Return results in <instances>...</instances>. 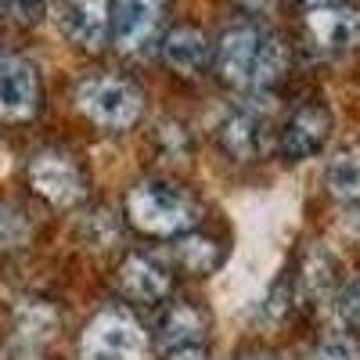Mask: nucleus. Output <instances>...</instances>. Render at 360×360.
<instances>
[{
  "label": "nucleus",
  "mask_w": 360,
  "mask_h": 360,
  "mask_svg": "<svg viewBox=\"0 0 360 360\" xmlns=\"http://www.w3.org/2000/svg\"><path fill=\"white\" fill-rule=\"evenodd\" d=\"M166 360H209V346L205 342H191V346H173V349H162Z\"/></svg>",
  "instance_id": "5701e85b"
},
{
  "label": "nucleus",
  "mask_w": 360,
  "mask_h": 360,
  "mask_svg": "<svg viewBox=\"0 0 360 360\" xmlns=\"http://www.w3.org/2000/svg\"><path fill=\"white\" fill-rule=\"evenodd\" d=\"M112 25V0H65L62 4V29L76 47L98 51L108 40Z\"/></svg>",
  "instance_id": "f8f14e48"
},
{
  "label": "nucleus",
  "mask_w": 360,
  "mask_h": 360,
  "mask_svg": "<svg viewBox=\"0 0 360 360\" xmlns=\"http://www.w3.org/2000/svg\"><path fill=\"white\" fill-rule=\"evenodd\" d=\"M335 274H339L335 256L328 252V249H321V245H314V249L307 252V259H303V285H307L310 292L324 295V292L335 288V281H339Z\"/></svg>",
  "instance_id": "f3484780"
},
{
  "label": "nucleus",
  "mask_w": 360,
  "mask_h": 360,
  "mask_svg": "<svg viewBox=\"0 0 360 360\" xmlns=\"http://www.w3.org/2000/svg\"><path fill=\"white\" fill-rule=\"evenodd\" d=\"M166 0H115L108 40L123 54H148L162 40Z\"/></svg>",
  "instance_id": "39448f33"
},
{
  "label": "nucleus",
  "mask_w": 360,
  "mask_h": 360,
  "mask_svg": "<svg viewBox=\"0 0 360 360\" xmlns=\"http://www.w3.org/2000/svg\"><path fill=\"white\" fill-rule=\"evenodd\" d=\"M314 360H360V339L349 332H332L317 342Z\"/></svg>",
  "instance_id": "6ab92c4d"
},
{
  "label": "nucleus",
  "mask_w": 360,
  "mask_h": 360,
  "mask_svg": "<svg viewBox=\"0 0 360 360\" xmlns=\"http://www.w3.org/2000/svg\"><path fill=\"white\" fill-rule=\"evenodd\" d=\"M335 314L346 328H353V332H360V278L349 281L342 292H339V303H335Z\"/></svg>",
  "instance_id": "4be33fe9"
},
{
  "label": "nucleus",
  "mask_w": 360,
  "mask_h": 360,
  "mask_svg": "<svg viewBox=\"0 0 360 360\" xmlns=\"http://www.w3.org/2000/svg\"><path fill=\"white\" fill-rule=\"evenodd\" d=\"M238 360H278L274 353H266V349H256V353H242Z\"/></svg>",
  "instance_id": "b1692460"
},
{
  "label": "nucleus",
  "mask_w": 360,
  "mask_h": 360,
  "mask_svg": "<svg viewBox=\"0 0 360 360\" xmlns=\"http://www.w3.org/2000/svg\"><path fill=\"white\" fill-rule=\"evenodd\" d=\"M263 127H266V115H259L256 105L245 101V105L231 108L217 127L220 152L234 162H252L263 152Z\"/></svg>",
  "instance_id": "9d476101"
},
{
  "label": "nucleus",
  "mask_w": 360,
  "mask_h": 360,
  "mask_svg": "<svg viewBox=\"0 0 360 360\" xmlns=\"http://www.w3.org/2000/svg\"><path fill=\"white\" fill-rule=\"evenodd\" d=\"M0 11L18 25H40L47 18V0H0Z\"/></svg>",
  "instance_id": "412c9836"
},
{
  "label": "nucleus",
  "mask_w": 360,
  "mask_h": 360,
  "mask_svg": "<svg viewBox=\"0 0 360 360\" xmlns=\"http://www.w3.org/2000/svg\"><path fill=\"white\" fill-rule=\"evenodd\" d=\"M324 184L339 202H360V148H342L328 159Z\"/></svg>",
  "instance_id": "dca6fc26"
},
{
  "label": "nucleus",
  "mask_w": 360,
  "mask_h": 360,
  "mask_svg": "<svg viewBox=\"0 0 360 360\" xmlns=\"http://www.w3.org/2000/svg\"><path fill=\"white\" fill-rule=\"evenodd\" d=\"M332 130H335V119L328 112V105L307 101L285 119V127L278 134V152L285 162H307L328 144Z\"/></svg>",
  "instance_id": "0eeeda50"
},
{
  "label": "nucleus",
  "mask_w": 360,
  "mask_h": 360,
  "mask_svg": "<svg viewBox=\"0 0 360 360\" xmlns=\"http://www.w3.org/2000/svg\"><path fill=\"white\" fill-rule=\"evenodd\" d=\"M162 58L176 76H202L213 62V44L195 25H176L162 37Z\"/></svg>",
  "instance_id": "ddd939ff"
},
{
  "label": "nucleus",
  "mask_w": 360,
  "mask_h": 360,
  "mask_svg": "<svg viewBox=\"0 0 360 360\" xmlns=\"http://www.w3.org/2000/svg\"><path fill=\"white\" fill-rule=\"evenodd\" d=\"M76 108L101 130H130L141 119L144 98L130 79L98 72L76 83Z\"/></svg>",
  "instance_id": "7ed1b4c3"
},
{
  "label": "nucleus",
  "mask_w": 360,
  "mask_h": 360,
  "mask_svg": "<svg viewBox=\"0 0 360 360\" xmlns=\"http://www.w3.org/2000/svg\"><path fill=\"white\" fill-rule=\"evenodd\" d=\"M288 65L285 44L259 25H234L217 44V69L224 83L242 94H263L274 86Z\"/></svg>",
  "instance_id": "f257e3e1"
},
{
  "label": "nucleus",
  "mask_w": 360,
  "mask_h": 360,
  "mask_svg": "<svg viewBox=\"0 0 360 360\" xmlns=\"http://www.w3.org/2000/svg\"><path fill=\"white\" fill-rule=\"evenodd\" d=\"M303 25L324 51H349L360 44V8L349 0H303Z\"/></svg>",
  "instance_id": "423d86ee"
},
{
  "label": "nucleus",
  "mask_w": 360,
  "mask_h": 360,
  "mask_svg": "<svg viewBox=\"0 0 360 360\" xmlns=\"http://www.w3.org/2000/svg\"><path fill=\"white\" fill-rule=\"evenodd\" d=\"M115 285L134 303H162L173 288L169 270L148 252H127L115 270Z\"/></svg>",
  "instance_id": "9b49d317"
},
{
  "label": "nucleus",
  "mask_w": 360,
  "mask_h": 360,
  "mask_svg": "<svg viewBox=\"0 0 360 360\" xmlns=\"http://www.w3.org/2000/svg\"><path fill=\"white\" fill-rule=\"evenodd\" d=\"M40 76L37 69L18 54L0 51V119L4 123H22V119H33L40 108Z\"/></svg>",
  "instance_id": "1a4fd4ad"
},
{
  "label": "nucleus",
  "mask_w": 360,
  "mask_h": 360,
  "mask_svg": "<svg viewBox=\"0 0 360 360\" xmlns=\"http://www.w3.org/2000/svg\"><path fill=\"white\" fill-rule=\"evenodd\" d=\"M127 220L155 238L188 234L202 220V205L176 184L166 180H141L127 195Z\"/></svg>",
  "instance_id": "f03ea898"
},
{
  "label": "nucleus",
  "mask_w": 360,
  "mask_h": 360,
  "mask_svg": "<svg viewBox=\"0 0 360 360\" xmlns=\"http://www.w3.org/2000/svg\"><path fill=\"white\" fill-rule=\"evenodd\" d=\"M173 252H176V263L184 266L188 274H195V278H209V274H217V270L224 266V259H227V249L217 242V238L198 234V231L180 234Z\"/></svg>",
  "instance_id": "4468645a"
},
{
  "label": "nucleus",
  "mask_w": 360,
  "mask_h": 360,
  "mask_svg": "<svg viewBox=\"0 0 360 360\" xmlns=\"http://www.w3.org/2000/svg\"><path fill=\"white\" fill-rule=\"evenodd\" d=\"M346 227H349V234H356V238H360V209H356V213H349Z\"/></svg>",
  "instance_id": "393cba45"
},
{
  "label": "nucleus",
  "mask_w": 360,
  "mask_h": 360,
  "mask_svg": "<svg viewBox=\"0 0 360 360\" xmlns=\"http://www.w3.org/2000/svg\"><path fill=\"white\" fill-rule=\"evenodd\" d=\"M159 342L162 349L205 342V314L191 303H173L159 321Z\"/></svg>",
  "instance_id": "2eb2a0df"
},
{
  "label": "nucleus",
  "mask_w": 360,
  "mask_h": 360,
  "mask_svg": "<svg viewBox=\"0 0 360 360\" xmlns=\"http://www.w3.org/2000/svg\"><path fill=\"white\" fill-rule=\"evenodd\" d=\"M79 234H83L86 245L108 249L115 238H119V220L112 213H105V209H98V213H90L86 220H79Z\"/></svg>",
  "instance_id": "a211bd4d"
},
{
  "label": "nucleus",
  "mask_w": 360,
  "mask_h": 360,
  "mask_svg": "<svg viewBox=\"0 0 360 360\" xmlns=\"http://www.w3.org/2000/svg\"><path fill=\"white\" fill-rule=\"evenodd\" d=\"M29 188L54 209H69L86 195L79 166L65 152H54V148L29 159Z\"/></svg>",
  "instance_id": "6e6552de"
},
{
  "label": "nucleus",
  "mask_w": 360,
  "mask_h": 360,
  "mask_svg": "<svg viewBox=\"0 0 360 360\" xmlns=\"http://www.w3.org/2000/svg\"><path fill=\"white\" fill-rule=\"evenodd\" d=\"M29 220L18 213V209H0V249H18L29 238Z\"/></svg>",
  "instance_id": "aec40b11"
},
{
  "label": "nucleus",
  "mask_w": 360,
  "mask_h": 360,
  "mask_svg": "<svg viewBox=\"0 0 360 360\" xmlns=\"http://www.w3.org/2000/svg\"><path fill=\"white\" fill-rule=\"evenodd\" d=\"M144 353L148 335L141 321L123 307L94 314L79 335V360H144Z\"/></svg>",
  "instance_id": "20e7f679"
}]
</instances>
